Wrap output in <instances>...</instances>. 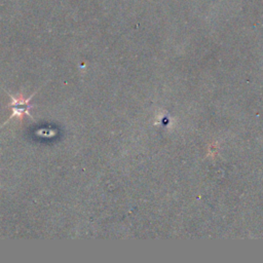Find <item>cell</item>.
Returning <instances> with one entry per match:
<instances>
[{
    "mask_svg": "<svg viewBox=\"0 0 263 263\" xmlns=\"http://www.w3.org/2000/svg\"><path fill=\"white\" fill-rule=\"evenodd\" d=\"M44 84H46V82H45ZM44 84H43V85H44ZM43 85H42V86H43ZM42 86H40L37 90H35L33 93H31L29 98H25L23 92L18 93L16 97H13L12 95L8 93L7 90H5V92H6V93L9 96V98L11 99V102H10L7 106H9V107L11 108L12 113H11V115L8 117V119H7L2 125H5V124L8 122V120H10V119H12V118H14V117L17 118V119L20 120V122H23L25 116H29L31 119H33L34 121H36L35 118L33 117V115H31V113H30V110H31L32 108L36 107V105H33V106H32V105H30V102H31V100L33 99V97L38 92V90H40V89L42 88Z\"/></svg>",
    "mask_w": 263,
    "mask_h": 263,
    "instance_id": "obj_1",
    "label": "cell"
},
{
    "mask_svg": "<svg viewBox=\"0 0 263 263\" xmlns=\"http://www.w3.org/2000/svg\"><path fill=\"white\" fill-rule=\"evenodd\" d=\"M0 155H1V154H0ZM0 170H2V168H1V167H0Z\"/></svg>",
    "mask_w": 263,
    "mask_h": 263,
    "instance_id": "obj_2",
    "label": "cell"
}]
</instances>
